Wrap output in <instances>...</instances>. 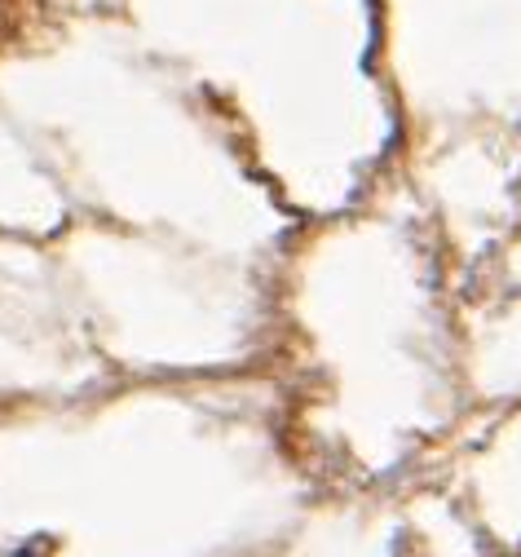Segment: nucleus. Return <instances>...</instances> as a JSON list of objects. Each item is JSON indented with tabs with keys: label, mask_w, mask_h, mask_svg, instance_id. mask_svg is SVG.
Listing matches in <instances>:
<instances>
[]
</instances>
